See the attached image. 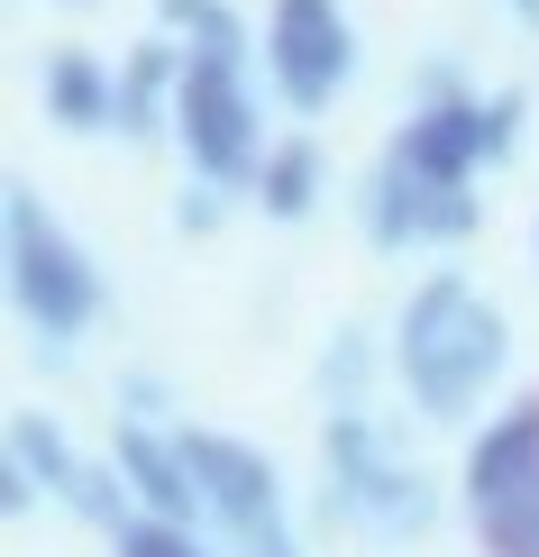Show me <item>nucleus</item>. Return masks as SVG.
<instances>
[{
  "mask_svg": "<svg viewBox=\"0 0 539 557\" xmlns=\"http://www.w3.org/2000/svg\"><path fill=\"white\" fill-rule=\"evenodd\" d=\"M393 366H403L412 403L430 411V421H466V411L485 403V384L503 375V311L466 284V274H430V284L403 301Z\"/></svg>",
  "mask_w": 539,
  "mask_h": 557,
  "instance_id": "nucleus-1",
  "label": "nucleus"
},
{
  "mask_svg": "<svg viewBox=\"0 0 539 557\" xmlns=\"http://www.w3.org/2000/svg\"><path fill=\"white\" fill-rule=\"evenodd\" d=\"M0 228H10V293H19V311H28L46 338L91 330V311H101V284H91L83 247L56 228V211H46L28 183H10V201H0Z\"/></svg>",
  "mask_w": 539,
  "mask_h": 557,
  "instance_id": "nucleus-2",
  "label": "nucleus"
},
{
  "mask_svg": "<svg viewBox=\"0 0 539 557\" xmlns=\"http://www.w3.org/2000/svg\"><path fill=\"white\" fill-rule=\"evenodd\" d=\"M320 457H330V512L339 521H366L384 530V540H420L430 530V484H420V467H403V457L384 448V430L366 421V411H330V438H320Z\"/></svg>",
  "mask_w": 539,
  "mask_h": 557,
  "instance_id": "nucleus-3",
  "label": "nucleus"
},
{
  "mask_svg": "<svg viewBox=\"0 0 539 557\" xmlns=\"http://www.w3.org/2000/svg\"><path fill=\"white\" fill-rule=\"evenodd\" d=\"M174 128H183V147H193V165L210 183H229V174L256 165V101H247V83H238L229 55H183Z\"/></svg>",
  "mask_w": 539,
  "mask_h": 557,
  "instance_id": "nucleus-4",
  "label": "nucleus"
},
{
  "mask_svg": "<svg viewBox=\"0 0 539 557\" xmlns=\"http://www.w3.org/2000/svg\"><path fill=\"white\" fill-rule=\"evenodd\" d=\"M266 64H274V83H284V101H293V110H320V101L347 83V64H357L339 0H274Z\"/></svg>",
  "mask_w": 539,
  "mask_h": 557,
  "instance_id": "nucleus-5",
  "label": "nucleus"
},
{
  "mask_svg": "<svg viewBox=\"0 0 539 557\" xmlns=\"http://www.w3.org/2000/svg\"><path fill=\"white\" fill-rule=\"evenodd\" d=\"M183 457H193V484H201V503L229 521V540H238V530H266V521H284V484H274V467L247 448V438L183 430Z\"/></svg>",
  "mask_w": 539,
  "mask_h": 557,
  "instance_id": "nucleus-6",
  "label": "nucleus"
},
{
  "mask_svg": "<svg viewBox=\"0 0 539 557\" xmlns=\"http://www.w3.org/2000/svg\"><path fill=\"white\" fill-rule=\"evenodd\" d=\"M466 228H476L466 183L420 174L412 156H393V165L375 174V238H384V247H403V238H466Z\"/></svg>",
  "mask_w": 539,
  "mask_h": 557,
  "instance_id": "nucleus-7",
  "label": "nucleus"
},
{
  "mask_svg": "<svg viewBox=\"0 0 539 557\" xmlns=\"http://www.w3.org/2000/svg\"><path fill=\"white\" fill-rule=\"evenodd\" d=\"M393 156H412V165L439 174V183H466L476 165H494V120H485V101L412 110V128H403V147H393Z\"/></svg>",
  "mask_w": 539,
  "mask_h": 557,
  "instance_id": "nucleus-8",
  "label": "nucleus"
},
{
  "mask_svg": "<svg viewBox=\"0 0 539 557\" xmlns=\"http://www.w3.org/2000/svg\"><path fill=\"white\" fill-rule=\"evenodd\" d=\"M539 475V403H512L503 421H485V438L466 448V503H503Z\"/></svg>",
  "mask_w": 539,
  "mask_h": 557,
  "instance_id": "nucleus-9",
  "label": "nucleus"
},
{
  "mask_svg": "<svg viewBox=\"0 0 539 557\" xmlns=\"http://www.w3.org/2000/svg\"><path fill=\"white\" fill-rule=\"evenodd\" d=\"M120 475H128V494L147 503L156 521H193V512H210V503H201V484H193V457H183V438L120 430Z\"/></svg>",
  "mask_w": 539,
  "mask_h": 557,
  "instance_id": "nucleus-10",
  "label": "nucleus"
},
{
  "mask_svg": "<svg viewBox=\"0 0 539 557\" xmlns=\"http://www.w3.org/2000/svg\"><path fill=\"white\" fill-rule=\"evenodd\" d=\"M10 457L46 484V494H64L74 512H91V521H110V530H120V494H110V484L91 475V467H74V448H64V438L46 430L37 411H19V421H10Z\"/></svg>",
  "mask_w": 539,
  "mask_h": 557,
  "instance_id": "nucleus-11",
  "label": "nucleus"
},
{
  "mask_svg": "<svg viewBox=\"0 0 539 557\" xmlns=\"http://www.w3.org/2000/svg\"><path fill=\"white\" fill-rule=\"evenodd\" d=\"M46 110H56L64 128H101V120H120V83L91 55H56L46 64Z\"/></svg>",
  "mask_w": 539,
  "mask_h": 557,
  "instance_id": "nucleus-12",
  "label": "nucleus"
},
{
  "mask_svg": "<svg viewBox=\"0 0 539 557\" xmlns=\"http://www.w3.org/2000/svg\"><path fill=\"white\" fill-rule=\"evenodd\" d=\"M166 83H183V64H174V46L156 37V46H137V64L120 74V128H128V137L156 128V91H166Z\"/></svg>",
  "mask_w": 539,
  "mask_h": 557,
  "instance_id": "nucleus-13",
  "label": "nucleus"
},
{
  "mask_svg": "<svg viewBox=\"0 0 539 557\" xmlns=\"http://www.w3.org/2000/svg\"><path fill=\"white\" fill-rule=\"evenodd\" d=\"M256 193H266L274 220H302V211L320 201V156H311V147H274L266 174H256Z\"/></svg>",
  "mask_w": 539,
  "mask_h": 557,
  "instance_id": "nucleus-14",
  "label": "nucleus"
},
{
  "mask_svg": "<svg viewBox=\"0 0 539 557\" xmlns=\"http://www.w3.org/2000/svg\"><path fill=\"white\" fill-rule=\"evenodd\" d=\"M476 530H485V548H494V557H539V475L522 484V494L485 503Z\"/></svg>",
  "mask_w": 539,
  "mask_h": 557,
  "instance_id": "nucleus-15",
  "label": "nucleus"
},
{
  "mask_svg": "<svg viewBox=\"0 0 539 557\" xmlns=\"http://www.w3.org/2000/svg\"><path fill=\"white\" fill-rule=\"evenodd\" d=\"M156 10H166V28L193 37L201 55H229V64H238V10H229V0H156Z\"/></svg>",
  "mask_w": 539,
  "mask_h": 557,
  "instance_id": "nucleus-16",
  "label": "nucleus"
},
{
  "mask_svg": "<svg viewBox=\"0 0 539 557\" xmlns=\"http://www.w3.org/2000/svg\"><path fill=\"white\" fill-rule=\"evenodd\" d=\"M110 557H210L201 540H193V521H120L110 530Z\"/></svg>",
  "mask_w": 539,
  "mask_h": 557,
  "instance_id": "nucleus-17",
  "label": "nucleus"
},
{
  "mask_svg": "<svg viewBox=\"0 0 539 557\" xmlns=\"http://www.w3.org/2000/svg\"><path fill=\"white\" fill-rule=\"evenodd\" d=\"M238 557H302V548H293L284 521H266V530H238Z\"/></svg>",
  "mask_w": 539,
  "mask_h": 557,
  "instance_id": "nucleus-18",
  "label": "nucleus"
},
{
  "mask_svg": "<svg viewBox=\"0 0 539 557\" xmlns=\"http://www.w3.org/2000/svg\"><path fill=\"white\" fill-rule=\"evenodd\" d=\"M512 10H522V18H539V0H512Z\"/></svg>",
  "mask_w": 539,
  "mask_h": 557,
  "instance_id": "nucleus-19",
  "label": "nucleus"
}]
</instances>
